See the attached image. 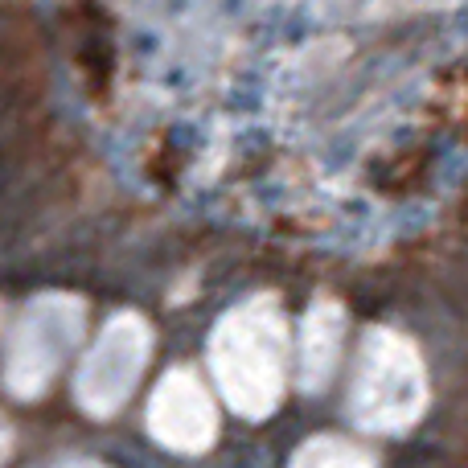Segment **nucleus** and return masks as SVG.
<instances>
[{"mask_svg":"<svg viewBox=\"0 0 468 468\" xmlns=\"http://www.w3.org/2000/svg\"><path fill=\"white\" fill-rule=\"evenodd\" d=\"M148 156L210 218L378 247L468 173V0H115Z\"/></svg>","mask_w":468,"mask_h":468,"instance_id":"f257e3e1","label":"nucleus"},{"mask_svg":"<svg viewBox=\"0 0 468 468\" xmlns=\"http://www.w3.org/2000/svg\"><path fill=\"white\" fill-rule=\"evenodd\" d=\"M210 370L222 403L242 420H267L288 390V321L275 296L234 304L210 333Z\"/></svg>","mask_w":468,"mask_h":468,"instance_id":"f03ea898","label":"nucleus"},{"mask_svg":"<svg viewBox=\"0 0 468 468\" xmlns=\"http://www.w3.org/2000/svg\"><path fill=\"white\" fill-rule=\"evenodd\" d=\"M428 407V370L403 333L370 329L357 349L349 382V415L362 431L395 436L407 431Z\"/></svg>","mask_w":468,"mask_h":468,"instance_id":"7ed1b4c3","label":"nucleus"},{"mask_svg":"<svg viewBox=\"0 0 468 468\" xmlns=\"http://www.w3.org/2000/svg\"><path fill=\"white\" fill-rule=\"evenodd\" d=\"M82 300L66 296V292H49V296L29 300L21 321L13 324L5 354V387L16 399H37L58 378L66 357L79 349L82 341Z\"/></svg>","mask_w":468,"mask_h":468,"instance_id":"20e7f679","label":"nucleus"},{"mask_svg":"<svg viewBox=\"0 0 468 468\" xmlns=\"http://www.w3.org/2000/svg\"><path fill=\"white\" fill-rule=\"evenodd\" d=\"M153 354V329L144 316L136 313H120L103 324V333L95 337V346L87 349L74 378V399L87 415L107 420L115 415L123 403L132 399L140 374L148 366Z\"/></svg>","mask_w":468,"mask_h":468,"instance_id":"39448f33","label":"nucleus"},{"mask_svg":"<svg viewBox=\"0 0 468 468\" xmlns=\"http://www.w3.org/2000/svg\"><path fill=\"white\" fill-rule=\"evenodd\" d=\"M148 436L181 456H197L218 440V403L194 370H169L148 399Z\"/></svg>","mask_w":468,"mask_h":468,"instance_id":"423d86ee","label":"nucleus"},{"mask_svg":"<svg viewBox=\"0 0 468 468\" xmlns=\"http://www.w3.org/2000/svg\"><path fill=\"white\" fill-rule=\"evenodd\" d=\"M341 337H346V316L337 304L321 300L308 308L304 337H300V382L304 390H324L329 374L341 362Z\"/></svg>","mask_w":468,"mask_h":468,"instance_id":"0eeeda50","label":"nucleus"},{"mask_svg":"<svg viewBox=\"0 0 468 468\" xmlns=\"http://www.w3.org/2000/svg\"><path fill=\"white\" fill-rule=\"evenodd\" d=\"M288 468H374V456L341 436H313L300 444Z\"/></svg>","mask_w":468,"mask_h":468,"instance_id":"6e6552de","label":"nucleus"},{"mask_svg":"<svg viewBox=\"0 0 468 468\" xmlns=\"http://www.w3.org/2000/svg\"><path fill=\"white\" fill-rule=\"evenodd\" d=\"M8 448H13V431H8L5 423H0V461L8 456Z\"/></svg>","mask_w":468,"mask_h":468,"instance_id":"1a4fd4ad","label":"nucleus"},{"mask_svg":"<svg viewBox=\"0 0 468 468\" xmlns=\"http://www.w3.org/2000/svg\"><path fill=\"white\" fill-rule=\"evenodd\" d=\"M58 468H107V464H95V461H66V464H58Z\"/></svg>","mask_w":468,"mask_h":468,"instance_id":"9d476101","label":"nucleus"}]
</instances>
